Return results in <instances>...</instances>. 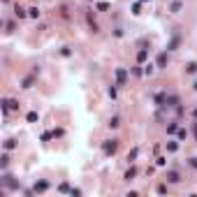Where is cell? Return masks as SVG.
<instances>
[{
	"label": "cell",
	"mask_w": 197,
	"mask_h": 197,
	"mask_svg": "<svg viewBox=\"0 0 197 197\" xmlns=\"http://www.w3.org/2000/svg\"><path fill=\"white\" fill-rule=\"evenodd\" d=\"M116 81H118V86H123V84L128 81V72L123 70V67H118V70H116Z\"/></svg>",
	"instance_id": "obj_1"
},
{
	"label": "cell",
	"mask_w": 197,
	"mask_h": 197,
	"mask_svg": "<svg viewBox=\"0 0 197 197\" xmlns=\"http://www.w3.org/2000/svg\"><path fill=\"white\" fill-rule=\"evenodd\" d=\"M102 148H104V153H116V148H118V142H116V139H111V142H107L104 146H102Z\"/></svg>",
	"instance_id": "obj_2"
},
{
	"label": "cell",
	"mask_w": 197,
	"mask_h": 197,
	"mask_svg": "<svg viewBox=\"0 0 197 197\" xmlns=\"http://www.w3.org/2000/svg\"><path fill=\"white\" fill-rule=\"evenodd\" d=\"M165 179H167V183H179L181 176H179V172H167V176H165Z\"/></svg>",
	"instance_id": "obj_3"
},
{
	"label": "cell",
	"mask_w": 197,
	"mask_h": 197,
	"mask_svg": "<svg viewBox=\"0 0 197 197\" xmlns=\"http://www.w3.org/2000/svg\"><path fill=\"white\" fill-rule=\"evenodd\" d=\"M181 7H183V2H181V0H174L172 7H169V12H172V14H176V12H181Z\"/></svg>",
	"instance_id": "obj_4"
},
{
	"label": "cell",
	"mask_w": 197,
	"mask_h": 197,
	"mask_svg": "<svg viewBox=\"0 0 197 197\" xmlns=\"http://www.w3.org/2000/svg\"><path fill=\"white\" fill-rule=\"evenodd\" d=\"M44 190H49V183H46V181H40V183H35V193H44Z\"/></svg>",
	"instance_id": "obj_5"
},
{
	"label": "cell",
	"mask_w": 197,
	"mask_h": 197,
	"mask_svg": "<svg viewBox=\"0 0 197 197\" xmlns=\"http://www.w3.org/2000/svg\"><path fill=\"white\" fill-rule=\"evenodd\" d=\"M155 65H158V67L162 70V67L167 65V54H160V56H158V63H155Z\"/></svg>",
	"instance_id": "obj_6"
},
{
	"label": "cell",
	"mask_w": 197,
	"mask_h": 197,
	"mask_svg": "<svg viewBox=\"0 0 197 197\" xmlns=\"http://www.w3.org/2000/svg\"><path fill=\"white\" fill-rule=\"evenodd\" d=\"M186 72H188V74H195V72H197V63H195V60L186 65Z\"/></svg>",
	"instance_id": "obj_7"
},
{
	"label": "cell",
	"mask_w": 197,
	"mask_h": 197,
	"mask_svg": "<svg viewBox=\"0 0 197 197\" xmlns=\"http://www.w3.org/2000/svg\"><path fill=\"white\" fill-rule=\"evenodd\" d=\"M37 121H40V114H37V111H30V114H28V123H37Z\"/></svg>",
	"instance_id": "obj_8"
},
{
	"label": "cell",
	"mask_w": 197,
	"mask_h": 197,
	"mask_svg": "<svg viewBox=\"0 0 197 197\" xmlns=\"http://www.w3.org/2000/svg\"><path fill=\"white\" fill-rule=\"evenodd\" d=\"M146 58H148V51H146V49H142V51L137 54V60H139V63H144Z\"/></svg>",
	"instance_id": "obj_9"
},
{
	"label": "cell",
	"mask_w": 197,
	"mask_h": 197,
	"mask_svg": "<svg viewBox=\"0 0 197 197\" xmlns=\"http://www.w3.org/2000/svg\"><path fill=\"white\" fill-rule=\"evenodd\" d=\"M5 107L12 111V109H19V102H16V100H7V102H5Z\"/></svg>",
	"instance_id": "obj_10"
},
{
	"label": "cell",
	"mask_w": 197,
	"mask_h": 197,
	"mask_svg": "<svg viewBox=\"0 0 197 197\" xmlns=\"http://www.w3.org/2000/svg\"><path fill=\"white\" fill-rule=\"evenodd\" d=\"M134 176H137V169H134V167H130V169L125 172V179H128V181H132Z\"/></svg>",
	"instance_id": "obj_11"
},
{
	"label": "cell",
	"mask_w": 197,
	"mask_h": 197,
	"mask_svg": "<svg viewBox=\"0 0 197 197\" xmlns=\"http://www.w3.org/2000/svg\"><path fill=\"white\" fill-rule=\"evenodd\" d=\"M155 102H158V104H165V102H167V95H165V93H158V95H155Z\"/></svg>",
	"instance_id": "obj_12"
},
{
	"label": "cell",
	"mask_w": 197,
	"mask_h": 197,
	"mask_svg": "<svg viewBox=\"0 0 197 197\" xmlns=\"http://www.w3.org/2000/svg\"><path fill=\"white\" fill-rule=\"evenodd\" d=\"M137 155H139V148H137V146H134V148H132V151H130V153H128V160H130V162H132V160H134V158H137Z\"/></svg>",
	"instance_id": "obj_13"
},
{
	"label": "cell",
	"mask_w": 197,
	"mask_h": 197,
	"mask_svg": "<svg viewBox=\"0 0 197 197\" xmlns=\"http://www.w3.org/2000/svg\"><path fill=\"white\" fill-rule=\"evenodd\" d=\"M33 81H35V77H26V79H23V88H30Z\"/></svg>",
	"instance_id": "obj_14"
},
{
	"label": "cell",
	"mask_w": 197,
	"mask_h": 197,
	"mask_svg": "<svg viewBox=\"0 0 197 197\" xmlns=\"http://www.w3.org/2000/svg\"><path fill=\"white\" fill-rule=\"evenodd\" d=\"M167 151H172V153L179 151V144H176V142H169V144H167Z\"/></svg>",
	"instance_id": "obj_15"
},
{
	"label": "cell",
	"mask_w": 197,
	"mask_h": 197,
	"mask_svg": "<svg viewBox=\"0 0 197 197\" xmlns=\"http://www.w3.org/2000/svg\"><path fill=\"white\" fill-rule=\"evenodd\" d=\"M28 14H30L33 19H37V16H40V9H37V7H30V9H28Z\"/></svg>",
	"instance_id": "obj_16"
},
{
	"label": "cell",
	"mask_w": 197,
	"mask_h": 197,
	"mask_svg": "<svg viewBox=\"0 0 197 197\" xmlns=\"http://www.w3.org/2000/svg\"><path fill=\"white\" fill-rule=\"evenodd\" d=\"M109 125H111V128H118V125H121V118H118V116H114L111 121H109Z\"/></svg>",
	"instance_id": "obj_17"
},
{
	"label": "cell",
	"mask_w": 197,
	"mask_h": 197,
	"mask_svg": "<svg viewBox=\"0 0 197 197\" xmlns=\"http://www.w3.org/2000/svg\"><path fill=\"white\" fill-rule=\"evenodd\" d=\"M14 146H16V142H14V139H7V142H5V148H7V151H12Z\"/></svg>",
	"instance_id": "obj_18"
},
{
	"label": "cell",
	"mask_w": 197,
	"mask_h": 197,
	"mask_svg": "<svg viewBox=\"0 0 197 197\" xmlns=\"http://www.w3.org/2000/svg\"><path fill=\"white\" fill-rule=\"evenodd\" d=\"M7 162H9V155H7V153H2V158H0V165H2V167H7Z\"/></svg>",
	"instance_id": "obj_19"
},
{
	"label": "cell",
	"mask_w": 197,
	"mask_h": 197,
	"mask_svg": "<svg viewBox=\"0 0 197 197\" xmlns=\"http://www.w3.org/2000/svg\"><path fill=\"white\" fill-rule=\"evenodd\" d=\"M167 102H169V107H179V98H167Z\"/></svg>",
	"instance_id": "obj_20"
},
{
	"label": "cell",
	"mask_w": 197,
	"mask_h": 197,
	"mask_svg": "<svg viewBox=\"0 0 197 197\" xmlns=\"http://www.w3.org/2000/svg\"><path fill=\"white\" fill-rule=\"evenodd\" d=\"M176 46H179V37H174V40L169 42V49H176Z\"/></svg>",
	"instance_id": "obj_21"
},
{
	"label": "cell",
	"mask_w": 197,
	"mask_h": 197,
	"mask_svg": "<svg viewBox=\"0 0 197 197\" xmlns=\"http://www.w3.org/2000/svg\"><path fill=\"white\" fill-rule=\"evenodd\" d=\"M14 12H16V16H19V19H23V16H26V12H23V9H21V7H16V9H14Z\"/></svg>",
	"instance_id": "obj_22"
},
{
	"label": "cell",
	"mask_w": 197,
	"mask_h": 197,
	"mask_svg": "<svg viewBox=\"0 0 197 197\" xmlns=\"http://www.w3.org/2000/svg\"><path fill=\"white\" fill-rule=\"evenodd\" d=\"M153 70H155L153 65H146V67H144V74H153Z\"/></svg>",
	"instance_id": "obj_23"
},
{
	"label": "cell",
	"mask_w": 197,
	"mask_h": 197,
	"mask_svg": "<svg viewBox=\"0 0 197 197\" xmlns=\"http://www.w3.org/2000/svg\"><path fill=\"white\" fill-rule=\"evenodd\" d=\"M98 9H100V12H107V9H109V5H107V2H100V5H98Z\"/></svg>",
	"instance_id": "obj_24"
},
{
	"label": "cell",
	"mask_w": 197,
	"mask_h": 197,
	"mask_svg": "<svg viewBox=\"0 0 197 197\" xmlns=\"http://www.w3.org/2000/svg\"><path fill=\"white\" fill-rule=\"evenodd\" d=\"M58 190H60V193H70V186H67V183H60V188H58Z\"/></svg>",
	"instance_id": "obj_25"
},
{
	"label": "cell",
	"mask_w": 197,
	"mask_h": 197,
	"mask_svg": "<svg viewBox=\"0 0 197 197\" xmlns=\"http://www.w3.org/2000/svg\"><path fill=\"white\" fill-rule=\"evenodd\" d=\"M167 132H169V134L176 132V123H169V125H167Z\"/></svg>",
	"instance_id": "obj_26"
},
{
	"label": "cell",
	"mask_w": 197,
	"mask_h": 197,
	"mask_svg": "<svg viewBox=\"0 0 197 197\" xmlns=\"http://www.w3.org/2000/svg\"><path fill=\"white\" fill-rule=\"evenodd\" d=\"M70 195H72V197H79V195H81V190H79V188H72V190H70Z\"/></svg>",
	"instance_id": "obj_27"
},
{
	"label": "cell",
	"mask_w": 197,
	"mask_h": 197,
	"mask_svg": "<svg viewBox=\"0 0 197 197\" xmlns=\"http://www.w3.org/2000/svg\"><path fill=\"white\" fill-rule=\"evenodd\" d=\"M190 165H193V167L197 169V158H190Z\"/></svg>",
	"instance_id": "obj_28"
},
{
	"label": "cell",
	"mask_w": 197,
	"mask_h": 197,
	"mask_svg": "<svg viewBox=\"0 0 197 197\" xmlns=\"http://www.w3.org/2000/svg\"><path fill=\"white\" fill-rule=\"evenodd\" d=\"M193 134H195V139H197V123L193 125Z\"/></svg>",
	"instance_id": "obj_29"
},
{
	"label": "cell",
	"mask_w": 197,
	"mask_h": 197,
	"mask_svg": "<svg viewBox=\"0 0 197 197\" xmlns=\"http://www.w3.org/2000/svg\"><path fill=\"white\" fill-rule=\"evenodd\" d=\"M193 116H195V118H197V109H195V111H193Z\"/></svg>",
	"instance_id": "obj_30"
},
{
	"label": "cell",
	"mask_w": 197,
	"mask_h": 197,
	"mask_svg": "<svg viewBox=\"0 0 197 197\" xmlns=\"http://www.w3.org/2000/svg\"><path fill=\"white\" fill-rule=\"evenodd\" d=\"M193 88H195V90H197V81H195V86H193Z\"/></svg>",
	"instance_id": "obj_31"
},
{
	"label": "cell",
	"mask_w": 197,
	"mask_h": 197,
	"mask_svg": "<svg viewBox=\"0 0 197 197\" xmlns=\"http://www.w3.org/2000/svg\"><path fill=\"white\" fill-rule=\"evenodd\" d=\"M142 2H148V0H142Z\"/></svg>",
	"instance_id": "obj_32"
}]
</instances>
